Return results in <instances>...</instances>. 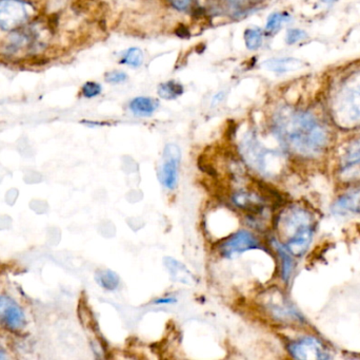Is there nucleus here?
Listing matches in <instances>:
<instances>
[{
    "mask_svg": "<svg viewBox=\"0 0 360 360\" xmlns=\"http://www.w3.org/2000/svg\"><path fill=\"white\" fill-rule=\"evenodd\" d=\"M273 123L279 141L288 149L300 156H317L329 143L328 127L309 110L281 108L275 114Z\"/></svg>",
    "mask_w": 360,
    "mask_h": 360,
    "instance_id": "obj_1",
    "label": "nucleus"
},
{
    "mask_svg": "<svg viewBox=\"0 0 360 360\" xmlns=\"http://www.w3.org/2000/svg\"><path fill=\"white\" fill-rule=\"evenodd\" d=\"M323 99L332 120L342 128L360 126V66L331 76Z\"/></svg>",
    "mask_w": 360,
    "mask_h": 360,
    "instance_id": "obj_2",
    "label": "nucleus"
},
{
    "mask_svg": "<svg viewBox=\"0 0 360 360\" xmlns=\"http://www.w3.org/2000/svg\"><path fill=\"white\" fill-rule=\"evenodd\" d=\"M279 230L285 238L283 247L294 256L304 255L313 237V219L306 209H289L279 219Z\"/></svg>",
    "mask_w": 360,
    "mask_h": 360,
    "instance_id": "obj_3",
    "label": "nucleus"
},
{
    "mask_svg": "<svg viewBox=\"0 0 360 360\" xmlns=\"http://www.w3.org/2000/svg\"><path fill=\"white\" fill-rule=\"evenodd\" d=\"M162 166L158 171L160 183L170 190H174L179 183V169L181 161V151L175 144H168L162 154Z\"/></svg>",
    "mask_w": 360,
    "mask_h": 360,
    "instance_id": "obj_4",
    "label": "nucleus"
},
{
    "mask_svg": "<svg viewBox=\"0 0 360 360\" xmlns=\"http://www.w3.org/2000/svg\"><path fill=\"white\" fill-rule=\"evenodd\" d=\"M240 151L250 166L260 173H268V158H272L273 152L266 150L253 133H249L243 137Z\"/></svg>",
    "mask_w": 360,
    "mask_h": 360,
    "instance_id": "obj_5",
    "label": "nucleus"
},
{
    "mask_svg": "<svg viewBox=\"0 0 360 360\" xmlns=\"http://www.w3.org/2000/svg\"><path fill=\"white\" fill-rule=\"evenodd\" d=\"M218 249L222 257L230 259L252 249H262V247L252 232L241 230L222 241Z\"/></svg>",
    "mask_w": 360,
    "mask_h": 360,
    "instance_id": "obj_6",
    "label": "nucleus"
},
{
    "mask_svg": "<svg viewBox=\"0 0 360 360\" xmlns=\"http://www.w3.org/2000/svg\"><path fill=\"white\" fill-rule=\"evenodd\" d=\"M27 17L25 4L19 0H0V27L12 31L25 23Z\"/></svg>",
    "mask_w": 360,
    "mask_h": 360,
    "instance_id": "obj_7",
    "label": "nucleus"
},
{
    "mask_svg": "<svg viewBox=\"0 0 360 360\" xmlns=\"http://www.w3.org/2000/svg\"><path fill=\"white\" fill-rule=\"evenodd\" d=\"M0 325L14 332L20 331L27 325L22 309L6 296H0Z\"/></svg>",
    "mask_w": 360,
    "mask_h": 360,
    "instance_id": "obj_8",
    "label": "nucleus"
},
{
    "mask_svg": "<svg viewBox=\"0 0 360 360\" xmlns=\"http://www.w3.org/2000/svg\"><path fill=\"white\" fill-rule=\"evenodd\" d=\"M340 175L344 181L354 182L360 180V139L353 141L345 150Z\"/></svg>",
    "mask_w": 360,
    "mask_h": 360,
    "instance_id": "obj_9",
    "label": "nucleus"
},
{
    "mask_svg": "<svg viewBox=\"0 0 360 360\" xmlns=\"http://www.w3.org/2000/svg\"><path fill=\"white\" fill-rule=\"evenodd\" d=\"M289 351L294 359L304 360L328 359L329 354L321 342L314 338H304L290 345Z\"/></svg>",
    "mask_w": 360,
    "mask_h": 360,
    "instance_id": "obj_10",
    "label": "nucleus"
},
{
    "mask_svg": "<svg viewBox=\"0 0 360 360\" xmlns=\"http://www.w3.org/2000/svg\"><path fill=\"white\" fill-rule=\"evenodd\" d=\"M232 201L238 209L247 211L248 217H259L266 209V200L251 192H235Z\"/></svg>",
    "mask_w": 360,
    "mask_h": 360,
    "instance_id": "obj_11",
    "label": "nucleus"
},
{
    "mask_svg": "<svg viewBox=\"0 0 360 360\" xmlns=\"http://www.w3.org/2000/svg\"><path fill=\"white\" fill-rule=\"evenodd\" d=\"M165 266L174 283L182 285H192L196 283L194 275L186 268L181 262L177 261L172 257H166L164 260Z\"/></svg>",
    "mask_w": 360,
    "mask_h": 360,
    "instance_id": "obj_12",
    "label": "nucleus"
},
{
    "mask_svg": "<svg viewBox=\"0 0 360 360\" xmlns=\"http://www.w3.org/2000/svg\"><path fill=\"white\" fill-rule=\"evenodd\" d=\"M302 61L296 58H274L269 59L264 63V67L270 71L277 73H285V72L295 71L302 67Z\"/></svg>",
    "mask_w": 360,
    "mask_h": 360,
    "instance_id": "obj_13",
    "label": "nucleus"
},
{
    "mask_svg": "<svg viewBox=\"0 0 360 360\" xmlns=\"http://www.w3.org/2000/svg\"><path fill=\"white\" fill-rule=\"evenodd\" d=\"M158 103L150 97H136L130 104V109L135 116H150L158 109Z\"/></svg>",
    "mask_w": 360,
    "mask_h": 360,
    "instance_id": "obj_14",
    "label": "nucleus"
},
{
    "mask_svg": "<svg viewBox=\"0 0 360 360\" xmlns=\"http://www.w3.org/2000/svg\"><path fill=\"white\" fill-rule=\"evenodd\" d=\"M95 280L99 287L105 291L113 292L120 287V278L115 272L111 270H99L95 274Z\"/></svg>",
    "mask_w": 360,
    "mask_h": 360,
    "instance_id": "obj_15",
    "label": "nucleus"
},
{
    "mask_svg": "<svg viewBox=\"0 0 360 360\" xmlns=\"http://www.w3.org/2000/svg\"><path fill=\"white\" fill-rule=\"evenodd\" d=\"M336 209L342 211H360V190L342 197L336 204Z\"/></svg>",
    "mask_w": 360,
    "mask_h": 360,
    "instance_id": "obj_16",
    "label": "nucleus"
},
{
    "mask_svg": "<svg viewBox=\"0 0 360 360\" xmlns=\"http://www.w3.org/2000/svg\"><path fill=\"white\" fill-rule=\"evenodd\" d=\"M184 93V87L174 80L165 82L158 87V94L165 99H174Z\"/></svg>",
    "mask_w": 360,
    "mask_h": 360,
    "instance_id": "obj_17",
    "label": "nucleus"
},
{
    "mask_svg": "<svg viewBox=\"0 0 360 360\" xmlns=\"http://www.w3.org/2000/svg\"><path fill=\"white\" fill-rule=\"evenodd\" d=\"M245 46L249 50H257L262 42V32L260 29H248L245 32Z\"/></svg>",
    "mask_w": 360,
    "mask_h": 360,
    "instance_id": "obj_18",
    "label": "nucleus"
},
{
    "mask_svg": "<svg viewBox=\"0 0 360 360\" xmlns=\"http://www.w3.org/2000/svg\"><path fill=\"white\" fill-rule=\"evenodd\" d=\"M290 17L285 13L275 12L270 15L266 21V30L269 33H274L278 31L283 23L289 20Z\"/></svg>",
    "mask_w": 360,
    "mask_h": 360,
    "instance_id": "obj_19",
    "label": "nucleus"
},
{
    "mask_svg": "<svg viewBox=\"0 0 360 360\" xmlns=\"http://www.w3.org/2000/svg\"><path fill=\"white\" fill-rule=\"evenodd\" d=\"M122 63H127L131 67H141L143 63V53L139 48H131L127 51Z\"/></svg>",
    "mask_w": 360,
    "mask_h": 360,
    "instance_id": "obj_20",
    "label": "nucleus"
},
{
    "mask_svg": "<svg viewBox=\"0 0 360 360\" xmlns=\"http://www.w3.org/2000/svg\"><path fill=\"white\" fill-rule=\"evenodd\" d=\"M276 245L277 251H278L279 255H281V259H283V277L285 281H288V279L290 278V275H291L292 272V259L290 257V253L287 251L283 245H281V243H275Z\"/></svg>",
    "mask_w": 360,
    "mask_h": 360,
    "instance_id": "obj_21",
    "label": "nucleus"
},
{
    "mask_svg": "<svg viewBox=\"0 0 360 360\" xmlns=\"http://www.w3.org/2000/svg\"><path fill=\"white\" fill-rule=\"evenodd\" d=\"M101 90L103 88L101 85L94 82H88L82 87V94L86 97H94L101 94Z\"/></svg>",
    "mask_w": 360,
    "mask_h": 360,
    "instance_id": "obj_22",
    "label": "nucleus"
},
{
    "mask_svg": "<svg viewBox=\"0 0 360 360\" xmlns=\"http://www.w3.org/2000/svg\"><path fill=\"white\" fill-rule=\"evenodd\" d=\"M128 80V75L124 72L114 70V71L108 72L105 74V80L110 84H122Z\"/></svg>",
    "mask_w": 360,
    "mask_h": 360,
    "instance_id": "obj_23",
    "label": "nucleus"
},
{
    "mask_svg": "<svg viewBox=\"0 0 360 360\" xmlns=\"http://www.w3.org/2000/svg\"><path fill=\"white\" fill-rule=\"evenodd\" d=\"M304 37H306V33L304 31L298 29H292L288 32L287 42L289 44H294L304 39Z\"/></svg>",
    "mask_w": 360,
    "mask_h": 360,
    "instance_id": "obj_24",
    "label": "nucleus"
},
{
    "mask_svg": "<svg viewBox=\"0 0 360 360\" xmlns=\"http://www.w3.org/2000/svg\"><path fill=\"white\" fill-rule=\"evenodd\" d=\"M192 0H171V4L174 6L176 10L186 11L191 6Z\"/></svg>",
    "mask_w": 360,
    "mask_h": 360,
    "instance_id": "obj_25",
    "label": "nucleus"
},
{
    "mask_svg": "<svg viewBox=\"0 0 360 360\" xmlns=\"http://www.w3.org/2000/svg\"><path fill=\"white\" fill-rule=\"evenodd\" d=\"M174 302V299H173V298H167V299L158 300V302H156V304H171V302Z\"/></svg>",
    "mask_w": 360,
    "mask_h": 360,
    "instance_id": "obj_26",
    "label": "nucleus"
},
{
    "mask_svg": "<svg viewBox=\"0 0 360 360\" xmlns=\"http://www.w3.org/2000/svg\"><path fill=\"white\" fill-rule=\"evenodd\" d=\"M6 353H4V351L2 350L1 348H0V359H6Z\"/></svg>",
    "mask_w": 360,
    "mask_h": 360,
    "instance_id": "obj_27",
    "label": "nucleus"
},
{
    "mask_svg": "<svg viewBox=\"0 0 360 360\" xmlns=\"http://www.w3.org/2000/svg\"><path fill=\"white\" fill-rule=\"evenodd\" d=\"M233 2L236 4H243L245 2H248V0H233Z\"/></svg>",
    "mask_w": 360,
    "mask_h": 360,
    "instance_id": "obj_28",
    "label": "nucleus"
},
{
    "mask_svg": "<svg viewBox=\"0 0 360 360\" xmlns=\"http://www.w3.org/2000/svg\"><path fill=\"white\" fill-rule=\"evenodd\" d=\"M334 0H323V2H333Z\"/></svg>",
    "mask_w": 360,
    "mask_h": 360,
    "instance_id": "obj_29",
    "label": "nucleus"
}]
</instances>
